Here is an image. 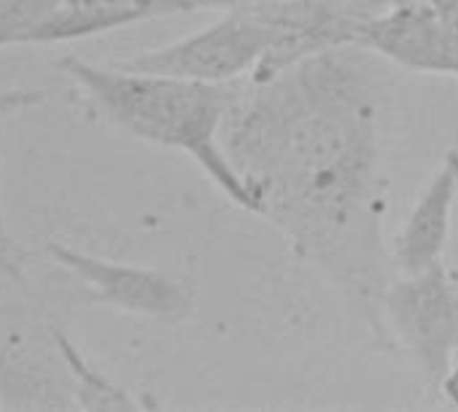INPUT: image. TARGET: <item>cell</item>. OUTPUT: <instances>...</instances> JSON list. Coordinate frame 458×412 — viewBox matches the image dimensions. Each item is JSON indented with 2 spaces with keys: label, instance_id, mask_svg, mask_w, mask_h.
<instances>
[{
  "label": "cell",
  "instance_id": "cell-12",
  "mask_svg": "<svg viewBox=\"0 0 458 412\" xmlns=\"http://www.w3.org/2000/svg\"><path fill=\"white\" fill-rule=\"evenodd\" d=\"M0 275H6L17 283L25 281V262H22V251L14 243V238L0 230Z\"/></svg>",
  "mask_w": 458,
  "mask_h": 412
},
{
  "label": "cell",
  "instance_id": "cell-4",
  "mask_svg": "<svg viewBox=\"0 0 458 412\" xmlns=\"http://www.w3.org/2000/svg\"><path fill=\"white\" fill-rule=\"evenodd\" d=\"M380 310L426 380L439 388L458 356V275L445 262L423 273H396Z\"/></svg>",
  "mask_w": 458,
  "mask_h": 412
},
{
  "label": "cell",
  "instance_id": "cell-9",
  "mask_svg": "<svg viewBox=\"0 0 458 412\" xmlns=\"http://www.w3.org/2000/svg\"><path fill=\"white\" fill-rule=\"evenodd\" d=\"M458 205V148H450L418 194L391 240L388 262L396 273H423L445 262Z\"/></svg>",
  "mask_w": 458,
  "mask_h": 412
},
{
  "label": "cell",
  "instance_id": "cell-15",
  "mask_svg": "<svg viewBox=\"0 0 458 412\" xmlns=\"http://www.w3.org/2000/svg\"><path fill=\"white\" fill-rule=\"evenodd\" d=\"M0 230L9 232V227H6V211H4V197H0Z\"/></svg>",
  "mask_w": 458,
  "mask_h": 412
},
{
  "label": "cell",
  "instance_id": "cell-7",
  "mask_svg": "<svg viewBox=\"0 0 458 412\" xmlns=\"http://www.w3.org/2000/svg\"><path fill=\"white\" fill-rule=\"evenodd\" d=\"M143 20L135 0H0V49L81 41Z\"/></svg>",
  "mask_w": 458,
  "mask_h": 412
},
{
  "label": "cell",
  "instance_id": "cell-3",
  "mask_svg": "<svg viewBox=\"0 0 458 412\" xmlns=\"http://www.w3.org/2000/svg\"><path fill=\"white\" fill-rule=\"evenodd\" d=\"M276 44L278 33L273 22L262 14L257 0H251L224 12L221 20L191 36L140 52L116 65L205 84H235L257 73Z\"/></svg>",
  "mask_w": 458,
  "mask_h": 412
},
{
  "label": "cell",
  "instance_id": "cell-6",
  "mask_svg": "<svg viewBox=\"0 0 458 412\" xmlns=\"http://www.w3.org/2000/svg\"><path fill=\"white\" fill-rule=\"evenodd\" d=\"M47 254L76 275L100 305L165 324H181L194 313L197 299L191 283L173 273L106 259L57 240L47 243Z\"/></svg>",
  "mask_w": 458,
  "mask_h": 412
},
{
  "label": "cell",
  "instance_id": "cell-8",
  "mask_svg": "<svg viewBox=\"0 0 458 412\" xmlns=\"http://www.w3.org/2000/svg\"><path fill=\"white\" fill-rule=\"evenodd\" d=\"M359 46L396 68L458 76V30L428 4L380 6L367 20Z\"/></svg>",
  "mask_w": 458,
  "mask_h": 412
},
{
  "label": "cell",
  "instance_id": "cell-5",
  "mask_svg": "<svg viewBox=\"0 0 458 412\" xmlns=\"http://www.w3.org/2000/svg\"><path fill=\"white\" fill-rule=\"evenodd\" d=\"M0 407L17 412L79 409L55 324H41L17 305H0Z\"/></svg>",
  "mask_w": 458,
  "mask_h": 412
},
{
  "label": "cell",
  "instance_id": "cell-14",
  "mask_svg": "<svg viewBox=\"0 0 458 412\" xmlns=\"http://www.w3.org/2000/svg\"><path fill=\"white\" fill-rule=\"evenodd\" d=\"M439 393H442L453 407H458V356H455V364H453L450 374H447L445 383L439 385Z\"/></svg>",
  "mask_w": 458,
  "mask_h": 412
},
{
  "label": "cell",
  "instance_id": "cell-1",
  "mask_svg": "<svg viewBox=\"0 0 458 412\" xmlns=\"http://www.w3.org/2000/svg\"><path fill=\"white\" fill-rule=\"evenodd\" d=\"M377 60L364 46H340L270 79L238 81L221 132L257 216L361 305H380L388 286Z\"/></svg>",
  "mask_w": 458,
  "mask_h": 412
},
{
  "label": "cell",
  "instance_id": "cell-2",
  "mask_svg": "<svg viewBox=\"0 0 458 412\" xmlns=\"http://www.w3.org/2000/svg\"><path fill=\"white\" fill-rule=\"evenodd\" d=\"M57 68L71 76L103 116L138 140L186 154L208 181L238 208L257 216V205L224 151V119L235 84H205L178 76L95 65L76 55L60 57Z\"/></svg>",
  "mask_w": 458,
  "mask_h": 412
},
{
  "label": "cell",
  "instance_id": "cell-11",
  "mask_svg": "<svg viewBox=\"0 0 458 412\" xmlns=\"http://www.w3.org/2000/svg\"><path fill=\"white\" fill-rule=\"evenodd\" d=\"M148 17H170V14H191V12H229L251 0H135Z\"/></svg>",
  "mask_w": 458,
  "mask_h": 412
},
{
  "label": "cell",
  "instance_id": "cell-13",
  "mask_svg": "<svg viewBox=\"0 0 458 412\" xmlns=\"http://www.w3.org/2000/svg\"><path fill=\"white\" fill-rule=\"evenodd\" d=\"M426 4L450 25L458 30V0H426Z\"/></svg>",
  "mask_w": 458,
  "mask_h": 412
},
{
  "label": "cell",
  "instance_id": "cell-10",
  "mask_svg": "<svg viewBox=\"0 0 458 412\" xmlns=\"http://www.w3.org/2000/svg\"><path fill=\"white\" fill-rule=\"evenodd\" d=\"M55 340H57L60 356L65 361V369L71 374L79 409H111V412H122V409H143L146 407L127 388L116 385L111 377H106L103 372H98L92 366V361L76 348V342L57 324H55Z\"/></svg>",
  "mask_w": 458,
  "mask_h": 412
}]
</instances>
